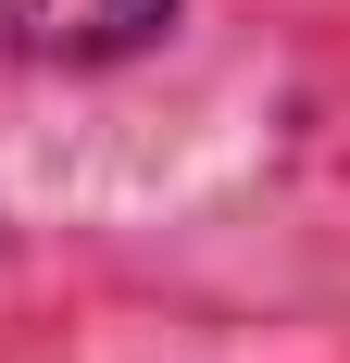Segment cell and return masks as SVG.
<instances>
[{
  "instance_id": "obj_1",
  "label": "cell",
  "mask_w": 350,
  "mask_h": 363,
  "mask_svg": "<svg viewBox=\"0 0 350 363\" xmlns=\"http://www.w3.org/2000/svg\"><path fill=\"white\" fill-rule=\"evenodd\" d=\"M175 0H0V63H125Z\"/></svg>"
}]
</instances>
